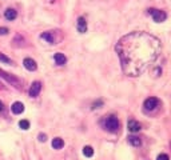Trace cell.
<instances>
[{
    "instance_id": "obj_1",
    "label": "cell",
    "mask_w": 171,
    "mask_h": 160,
    "mask_svg": "<svg viewBox=\"0 0 171 160\" xmlns=\"http://www.w3.org/2000/svg\"><path fill=\"white\" fill-rule=\"evenodd\" d=\"M116 53L122 69L127 76H139L158 59L162 49L160 40L151 33L135 31L125 35L116 43Z\"/></svg>"
},
{
    "instance_id": "obj_2",
    "label": "cell",
    "mask_w": 171,
    "mask_h": 160,
    "mask_svg": "<svg viewBox=\"0 0 171 160\" xmlns=\"http://www.w3.org/2000/svg\"><path fill=\"white\" fill-rule=\"evenodd\" d=\"M103 125H104V128L107 129V131H110V132H116L118 129H119V120H118L116 116L110 115V116H107L106 119H104Z\"/></svg>"
},
{
    "instance_id": "obj_3",
    "label": "cell",
    "mask_w": 171,
    "mask_h": 160,
    "mask_svg": "<svg viewBox=\"0 0 171 160\" xmlns=\"http://www.w3.org/2000/svg\"><path fill=\"white\" fill-rule=\"evenodd\" d=\"M148 14L152 16L154 22H156V23H162L167 19V14H166L164 11H159V10H155V8L148 10Z\"/></svg>"
},
{
    "instance_id": "obj_4",
    "label": "cell",
    "mask_w": 171,
    "mask_h": 160,
    "mask_svg": "<svg viewBox=\"0 0 171 160\" xmlns=\"http://www.w3.org/2000/svg\"><path fill=\"white\" fill-rule=\"evenodd\" d=\"M158 106H159V100L156 98H148V99L144 100V104H143V107L146 111H154Z\"/></svg>"
},
{
    "instance_id": "obj_5",
    "label": "cell",
    "mask_w": 171,
    "mask_h": 160,
    "mask_svg": "<svg viewBox=\"0 0 171 160\" xmlns=\"http://www.w3.org/2000/svg\"><path fill=\"white\" fill-rule=\"evenodd\" d=\"M0 76H2L3 79H6L8 83H11V84H14L15 87H18V88H20V82L18 79H16L15 76H12V75H10V74H7L6 71H3V69H0Z\"/></svg>"
},
{
    "instance_id": "obj_6",
    "label": "cell",
    "mask_w": 171,
    "mask_h": 160,
    "mask_svg": "<svg viewBox=\"0 0 171 160\" xmlns=\"http://www.w3.org/2000/svg\"><path fill=\"white\" fill-rule=\"evenodd\" d=\"M42 91V83L40 82H33L31 88H29V96L31 98H36Z\"/></svg>"
},
{
    "instance_id": "obj_7",
    "label": "cell",
    "mask_w": 171,
    "mask_h": 160,
    "mask_svg": "<svg viewBox=\"0 0 171 160\" xmlns=\"http://www.w3.org/2000/svg\"><path fill=\"white\" fill-rule=\"evenodd\" d=\"M23 64H24V67H25V68H27L28 71H35V69L37 68V64H36V61L33 60V59H31V57H27V59H24Z\"/></svg>"
},
{
    "instance_id": "obj_8",
    "label": "cell",
    "mask_w": 171,
    "mask_h": 160,
    "mask_svg": "<svg viewBox=\"0 0 171 160\" xmlns=\"http://www.w3.org/2000/svg\"><path fill=\"white\" fill-rule=\"evenodd\" d=\"M11 111H12V113H15V115H20V113L24 111V104L20 102L14 103L11 106Z\"/></svg>"
},
{
    "instance_id": "obj_9",
    "label": "cell",
    "mask_w": 171,
    "mask_h": 160,
    "mask_svg": "<svg viewBox=\"0 0 171 160\" xmlns=\"http://www.w3.org/2000/svg\"><path fill=\"white\" fill-rule=\"evenodd\" d=\"M76 27H78V31L80 33H84L86 31H87V22H86V19L83 18V16H80V18L78 19Z\"/></svg>"
},
{
    "instance_id": "obj_10",
    "label": "cell",
    "mask_w": 171,
    "mask_h": 160,
    "mask_svg": "<svg viewBox=\"0 0 171 160\" xmlns=\"http://www.w3.org/2000/svg\"><path fill=\"white\" fill-rule=\"evenodd\" d=\"M127 125H128V131H131V132H139L140 128H142L136 120H130Z\"/></svg>"
},
{
    "instance_id": "obj_11",
    "label": "cell",
    "mask_w": 171,
    "mask_h": 160,
    "mask_svg": "<svg viewBox=\"0 0 171 160\" xmlns=\"http://www.w3.org/2000/svg\"><path fill=\"white\" fill-rule=\"evenodd\" d=\"M54 59H55V63H56L58 65H63V64H66V61H67V57L64 56L63 53H60V52L55 53Z\"/></svg>"
},
{
    "instance_id": "obj_12",
    "label": "cell",
    "mask_w": 171,
    "mask_h": 160,
    "mask_svg": "<svg viewBox=\"0 0 171 160\" xmlns=\"http://www.w3.org/2000/svg\"><path fill=\"white\" fill-rule=\"evenodd\" d=\"M4 16H6L7 20H15L16 16H18V12H16L14 8H8V10L4 12Z\"/></svg>"
},
{
    "instance_id": "obj_13",
    "label": "cell",
    "mask_w": 171,
    "mask_h": 160,
    "mask_svg": "<svg viewBox=\"0 0 171 160\" xmlns=\"http://www.w3.org/2000/svg\"><path fill=\"white\" fill-rule=\"evenodd\" d=\"M40 37H42L43 40L48 41L50 44H54V43H55V37H54V35H52V32H43L42 35H40Z\"/></svg>"
},
{
    "instance_id": "obj_14",
    "label": "cell",
    "mask_w": 171,
    "mask_h": 160,
    "mask_svg": "<svg viewBox=\"0 0 171 160\" xmlns=\"http://www.w3.org/2000/svg\"><path fill=\"white\" fill-rule=\"evenodd\" d=\"M52 147H54L55 149H62L63 147H64L63 139H60V137H55L54 140H52Z\"/></svg>"
},
{
    "instance_id": "obj_15",
    "label": "cell",
    "mask_w": 171,
    "mask_h": 160,
    "mask_svg": "<svg viewBox=\"0 0 171 160\" xmlns=\"http://www.w3.org/2000/svg\"><path fill=\"white\" fill-rule=\"evenodd\" d=\"M128 141H130V144L134 145V147H139L142 144V140H140L138 136H128Z\"/></svg>"
},
{
    "instance_id": "obj_16",
    "label": "cell",
    "mask_w": 171,
    "mask_h": 160,
    "mask_svg": "<svg viewBox=\"0 0 171 160\" xmlns=\"http://www.w3.org/2000/svg\"><path fill=\"white\" fill-rule=\"evenodd\" d=\"M83 154H84V156H87V158H91L92 155H94V149H92V147H90V145H86L84 148H83Z\"/></svg>"
},
{
    "instance_id": "obj_17",
    "label": "cell",
    "mask_w": 171,
    "mask_h": 160,
    "mask_svg": "<svg viewBox=\"0 0 171 160\" xmlns=\"http://www.w3.org/2000/svg\"><path fill=\"white\" fill-rule=\"evenodd\" d=\"M19 127L21 129H24V131H27V129L29 128V121L28 120H20L19 121Z\"/></svg>"
},
{
    "instance_id": "obj_18",
    "label": "cell",
    "mask_w": 171,
    "mask_h": 160,
    "mask_svg": "<svg viewBox=\"0 0 171 160\" xmlns=\"http://www.w3.org/2000/svg\"><path fill=\"white\" fill-rule=\"evenodd\" d=\"M0 61L2 63H6V64H12V60L10 57H7L6 55H3L2 52H0Z\"/></svg>"
},
{
    "instance_id": "obj_19",
    "label": "cell",
    "mask_w": 171,
    "mask_h": 160,
    "mask_svg": "<svg viewBox=\"0 0 171 160\" xmlns=\"http://www.w3.org/2000/svg\"><path fill=\"white\" fill-rule=\"evenodd\" d=\"M102 106H103V102L102 100H98V102H95L92 104V109H95V108H100Z\"/></svg>"
},
{
    "instance_id": "obj_20",
    "label": "cell",
    "mask_w": 171,
    "mask_h": 160,
    "mask_svg": "<svg viewBox=\"0 0 171 160\" xmlns=\"http://www.w3.org/2000/svg\"><path fill=\"white\" fill-rule=\"evenodd\" d=\"M156 160H170V158H169V155H166V154H160V155H158Z\"/></svg>"
},
{
    "instance_id": "obj_21",
    "label": "cell",
    "mask_w": 171,
    "mask_h": 160,
    "mask_svg": "<svg viewBox=\"0 0 171 160\" xmlns=\"http://www.w3.org/2000/svg\"><path fill=\"white\" fill-rule=\"evenodd\" d=\"M37 139H39V141L44 143L47 140V135L46 133H39V136H37Z\"/></svg>"
},
{
    "instance_id": "obj_22",
    "label": "cell",
    "mask_w": 171,
    "mask_h": 160,
    "mask_svg": "<svg viewBox=\"0 0 171 160\" xmlns=\"http://www.w3.org/2000/svg\"><path fill=\"white\" fill-rule=\"evenodd\" d=\"M7 33H8V28H6V27L0 28V35H7Z\"/></svg>"
},
{
    "instance_id": "obj_23",
    "label": "cell",
    "mask_w": 171,
    "mask_h": 160,
    "mask_svg": "<svg viewBox=\"0 0 171 160\" xmlns=\"http://www.w3.org/2000/svg\"><path fill=\"white\" fill-rule=\"evenodd\" d=\"M3 108H4V107H3V103L0 102V111H3Z\"/></svg>"
}]
</instances>
